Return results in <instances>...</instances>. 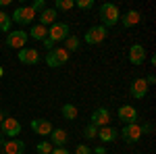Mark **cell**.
<instances>
[{
	"mask_svg": "<svg viewBox=\"0 0 156 154\" xmlns=\"http://www.w3.org/2000/svg\"><path fill=\"white\" fill-rule=\"evenodd\" d=\"M92 125L94 127H108L110 125V113H108V108L100 106L92 113Z\"/></svg>",
	"mask_w": 156,
	"mask_h": 154,
	"instance_id": "ba28073f",
	"label": "cell"
},
{
	"mask_svg": "<svg viewBox=\"0 0 156 154\" xmlns=\"http://www.w3.org/2000/svg\"><path fill=\"white\" fill-rule=\"evenodd\" d=\"M98 17H100V21H102V27L108 29V27L119 23V19H121L119 6H117V4H110V2H104V4L100 6V11H98Z\"/></svg>",
	"mask_w": 156,
	"mask_h": 154,
	"instance_id": "6da1fadb",
	"label": "cell"
},
{
	"mask_svg": "<svg viewBox=\"0 0 156 154\" xmlns=\"http://www.w3.org/2000/svg\"><path fill=\"white\" fill-rule=\"evenodd\" d=\"M50 154H71V152L62 146V148H52V152H50Z\"/></svg>",
	"mask_w": 156,
	"mask_h": 154,
	"instance_id": "f546056e",
	"label": "cell"
},
{
	"mask_svg": "<svg viewBox=\"0 0 156 154\" xmlns=\"http://www.w3.org/2000/svg\"><path fill=\"white\" fill-rule=\"evenodd\" d=\"M69 36V25L67 23H54L48 29V38L56 44V42H65V38Z\"/></svg>",
	"mask_w": 156,
	"mask_h": 154,
	"instance_id": "52a82bcc",
	"label": "cell"
},
{
	"mask_svg": "<svg viewBox=\"0 0 156 154\" xmlns=\"http://www.w3.org/2000/svg\"><path fill=\"white\" fill-rule=\"evenodd\" d=\"M92 154H106V148H104V146H98V148L92 150Z\"/></svg>",
	"mask_w": 156,
	"mask_h": 154,
	"instance_id": "1f68e13d",
	"label": "cell"
},
{
	"mask_svg": "<svg viewBox=\"0 0 156 154\" xmlns=\"http://www.w3.org/2000/svg\"><path fill=\"white\" fill-rule=\"evenodd\" d=\"M2 75H4V71H2V67H0V77H2Z\"/></svg>",
	"mask_w": 156,
	"mask_h": 154,
	"instance_id": "d590c367",
	"label": "cell"
},
{
	"mask_svg": "<svg viewBox=\"0 0 156 154\" xmlns=\"http://www.w3.org/2000/svg\"><path fill=\"white\" fill-rule=\"evenodd\" d=\"M27 36H31L34 40H40V42H44L46 38H48V27H44V25H34L31 29H29V34Z\"/></svg>",
	"mask_w": 156,
	"mask_h": 154,
	"instance_id": "ffe728a7",
	"label": "cell"
},
{
	"mask_svg": "<svg viewBox=\"0 0 156 154\" xmlns=\"http://www.w3.org/2000/svg\"><path fill=\"white\" fill-rule=\"evenodd\" d=\"M44 48H48V50H52V48H54V42H52L50 38H46V40H44Z\"/></svg>",
	"mask_w": 156,
	"mask_h": 154,
	"instance_id": "d6a6232c",
	"label": "cell"
},
{
	"mask_svg": "<svg viewBox=\"0 0 156 154\" xmlns=\"http://www.w3.org/2000/svg\"><path fill=\"white\" fill-rule=\"evenodd\" d=\"M19 63H23V65H37L40 63V52L36 48H21L19 50Z\"/></svg>",
	"mask_w": 156,
	"mask_h": 154,
	"instance_id": "8fae6325",
	"label": "cell"
},
{
	"mask_svg": "<svg viewBox=\"0 0 156 154\" xmlns=\"http://www.w3.org/2000/svg\"><path fill=\"white\" fill-rule=\"evenodd\" d=\"M31 129H34V133H37V135L48 138L54 127H52V123L46 121V119H34V121H31Z\"/></svg>",
	"mask_w": 156,
	"mask_h": 154,
	"instance_id": "7c38bea8",
	"label": "cell"
},
{
	"mask_svg": "<svg viewBox=\"0 0 156 154\" xmlns=\"http://www.w3.org/2000/svg\"><path fill=\"white\" fill-rule=\"evenodd\" d=\"M0 133L12 140V138H17V133H21V123L15 117H6L0 123Z\"/></svg>",
	"mask_w": 156,
	"mask_h": 154,
	"instance_id": "5b68a950",
	"label": "cell"
},
{
	"mask_svg": "<svg viewBox=\"0 0 156 154\" xmlns=\"http://www.w3.org/2000/svg\"><path fill=\"white\" fill-rule=\"evenodd\" d=\"M36 17L37 15L31 11V6H19V9H15L11 21H15V23H19V25H27V23H31Z\"/></svg>",
	"mask_w": 156,
	"mask_h": 154,
	"instance_id": "277c9868",
	"label": "cell"
},
{
	"mask_svg": "<svg viewBox=\"0 0 156 154\" xmlns=\"http://www.w3.org/2000/svg\"><path fill=\"white\" fill-rule=\"evenodd\" d=\"M119 21L123 23V27H133V25H137L142 21V13L140 11H127L125 15H121Z\"/></svg>",
	"mask_w": 156,
	"mask_h": 154,
	"instance_id": "2e32d148",
	"label": "cell"
},
{
	"mask_svg": "<svg viewBox=\"0 0 156 154\" xmlns=\"http://www.w3.org/2000/svg\"><path fill=\"white\" fill-rule=\"evenodd\" d=\"M79 46H81V40H79L77 36H67V38H65V46H62V48H65L69 54L75 52V50H79Z\"/></svg>",
	"mask_w": 156,
	"mask_h": 154,
	"instance_id": "44dd1931",
	"label": "cell"
},
{
	"mask_svg": "<svg viewBox=\"0 0 156 154\" xmlns=\"http://www.w3.org/2000/svg\"><path fill=\"white\" fill-rule=\"evenodd\" d=\"M75 6L81 9V11H87V9L94 6V0H75Z\"/></svg>",
	"mask_w": 156,
	"mask_h": 154,
	"instance_id": "4316f807",
	"label": "cell"
},
{
	"mask_svg": "<svg viewBox=\"0 0 156 154\" xmlns=\"http://www.w3.org/2000/svg\"><path fill=\"white\" fill-rule=\"evenodd\" d=\"M75 154H92V148L85 146V144H79V146L75 148Z\"/></svg>",
	"mask_w": 156,
	"mask_h": 154,
	"instance_id": "f1b7e54d",
	"label": "cell"
},
{
	"mask_svg": "<svg viewBox=\"0 0 156 154\" xmlns=\"http://www.w3.org/2000/svg\"><path fill=\"white\" fill-rule=\"evenodd\" d=\"M44 9H46V0H36V2L31 4V11L36 13V15H37V13H42Z\"/></svg>",
	"mask_w": 156,
	"mask_h": 154,
	"instance_id": "83f0119b",
	"label": "cell"
},
{
	"mask_svg": "<svg viewBox=\"0 0 156 154\" xmlns=\"http://www.w3.org/2000/svg\"><path fill=\"white\" fill-rule=\"evenodd\" d=\"M4 142H6V140H4V135H2V133H0V148H2V146H4Z\"/></svg>",
	"mask_w": 156,
	"mask_h": 154,
	"instance_id": "e575fe53",
	"label": "cell"
},
{
	"mask_svg": "<svg viewBox=\"0 0 156 154\" xmlns=\"http://www.w3.org/2000/svg\"><path fill=\"white\" fill-rule=\"evenodd\" d=\"M129 92H131V96H133V98H137V100L146 98V94H148V83L144 81V77L133 79L131 85H129Z\"/></svg>",
	"mask_w": 156,
	"mask_h": 154,
	"instance_id": "4fadbf2b",
	"label": "cell"
},
{
	"mask_svg": "<svg viewBox=\"0 0 156 154\" xmlns=\"http://www.w3.org/2000/svg\"><path fill=\"white\" fill-rule=\"evenodd\" d=\"M2 150H4V154H23L25 152V142L23 140H17V138L6 140L4 146H2Z\"/></svg>",
	"mask_w": 156,
	"mask_h": 154,
	"instance_id": "9a60e30c",
	"label": "cell"
},
{
	"mask_svg": "<svg viewBox=\"0 0 156 154\" xmlns=\"http://www.w3.org/2000/svg\"><path fill=\"white\" fill-rule=\"evenodd\" d=\"M73 6H75V0H56V4H54V11H71Z\"/></svg>",
	"mask_w": 156,
	"mask_h": 154,
	"instance_id": "603a6c76",
	"label": "cell"
},
{
	"mask_svg": "<svg viewBox=\"0 0 156 154\" xmlns=\"http://www.w3.org/2000/svg\"><path fill=\"white\" fill-rule=\"evenodd\" d=\"M6 44L11 48H17V50L25 48V44H27V31H21V29L11 31V34L6 36Z\"/></svg>",
	"mask_w": 156,
	"mask_h": 154,
	"instance_id": "9c48e42d",
	"label": "cell"
},
{
	"mask_svg": "<svg viewBox=\"0 0 156 154\" xmlns=\"http://www.w3.org/2000/svg\"><path fill=\"white\" fill-rule=\"evenodd\" d=\"M52 148H54V146H52L50 142H46V140H44V142H40V144L36 146L37 154H50V152H52Z\"/></svg>",
	"mask_w": 156,
	"mask_h": 154,
	"instance_id": "484cf974",
	"label": "cell"
},
{
	"mask_svg": "<svg viewBox=\"0 0 156 154\" xmlns=\"http://www.w3.org/2000/svg\"><path fill=\"white\" fill-rule=\"evenodd\" d=\"M46 65L52 67V69H56V67H62L67 60H69V52L65 50V48H52L48 50V54H46Z\"/></svg>",
	"mask_w": 156,
	"mask_h": 154,
	"instance_id": "3957f363",
	"label": "cell"
},
{
	"mask_svg": "<svg viewBox=\"0 0 156 154\" xmlns=\"http://www.w3.org/2000/svg\"><path fill=\"white\" fill-rule=\"evenodd\" d=\"M108 36V29L106 27H102V25H96V27H90L87 29V34H85V42L87 44H100V42H104Z\"/></svg>",
	"mask_w": 156,
	"mask_h": 154,
	"instance_id": "8992f818",
	"label": "cell"
},
{
	"mask_svg": "<svg viewBox=\"0 0 156 154\" xmlns=\"http://www.w3.org/2000/svg\"><path fill=\"white\" fill-rule=\"evenodd\" d=\"M0 29H2V31H9V29H11V17L4 11H0Z\"/></svg>",
	"mask_w": 156,
	"mask_h": 154,
	"instance_id": "cb8c5ba5",
	"label": "cell"
},
{
	"mask_svg": "<svg viewBox=\"0 0 156 154\" xmlns=\"http://www.w3.org/2000/svg\"><path fill=\"white\" fill-rule=\"evenodd\" d=\"M37 19H40V25H44V27L54 25L56 23V11L54 9H44V11L37 15Z\"/></svg>",
	"mask_w": 156,
	"mask_h": 154,
	"instance_id": "d6986e66",
	"label": "cell"
},
{
	"mask_svg": "<svg viewBox=\"0 0 156 154\" xmlns=\"http://www.w3.org/2000/svg\"><path fill=\"white\" fill-rule=\"evenodd\" d=\"M83 138L85 140H94V138H98V127H94L92 123H90L87 127H83Z\"/></svg>",
	"mask_w": 156,
	"mask_h": 154,
	"instance_id": "d4e9b609",
	"label": "cell"
},
{
	"mask_svg": "<svg viewBox=\"0 0 156 154\" xmlns=\"http://www.w3.org/2000/svg\"><path fill=\"white\" fill-rule=\"evenodd\" d=\"M117 117L125 123V125H129V123H137V108L131 106V104H123L119 108V113H117Z\"/></svg>",
	"mask_w": 156,
	"mask_h": 154,
	"instance_id": "30bf717a",
	"label": "cell"
},
{
	"mask_svg": "<svg viewBox=\"0 0 156 154\" xmlns=\"http://www.w3.org/2000/svg\"><path fill=\"white\" fill-rule=\"evenodd\" d=\"M98 138H100L104 144H106V142H115V140L119 138V129H115L112 125H108V127H100Z\"/></svg>",
	"mask_w": 156,
	"mask_h": 154,
	"instance_id": "ac0fdd59",
	"label": "cell"
},
{
	"mask_svg": "<svg viewBox=\"0 0 156 154\" xmlns=\"http://www.w3.org/2000/svg\"><path fill=\"white\" fill-rule=\"evenodd\" d=\"M9 117V115H6V113H4V110H2V108H0V123H2V121H4V119Z\"/></svg>",
	"mask_w": 156,
	"mask_h": 154,
	"instance_id": "836d02e7",
	"label": "cell"
},
{
	"mask_svg": "<svg viewBox=\"0 0 156 154\" xmlns=\"http://www.w3.org/2000/svg\"><path fill=\"white\" fill-rule=\"evenodd\" d=\"M144 81L148 83V88H150V85H154V83H156V77H154V75H148V77H146Z\"/></svg>",
	"mask_w": 156,
	"mask_h": 154,
	"instance_id": "4dcf8cb0",
	"label": "cell"
},
{
	"mask_svg": "<svg viewBox=\"0 0 156 154\" xmlns=\"http://www.w3.org/2000/svg\"><path fill=\"white\" fill-rule=\"evenodd\" d=\"M67 140H69V133L65 129H52V133H50V144L54 148H62L67 144Z\"/></svg>",
	"mask_w": 156,
	"mask_h": 154,
	"instance_id": "e0dca14e",
	"label": "cell"
},
{
	"mask_svg": "<svg viewBox=\"0 0 156 154\" xmlns=\"http://www.w3.org/2000/svg\"><path fill=\"white\" fill-rule=\"evenodd\" d=\"M62 117L67 119V121H73V119H77V106H75V104H71V102L62 104Z\"/></svg>",
	"mask_w": 156,
	"mask_h": 154,
	"instance_id": "7402d4cb",
	"label": "cell"
},
{
	"mask_svg": "<svg viewBox=\"0 0 156 154\" xmlns=\"http://www.w3.org/2000/svg\"><path fill=\"white\" fill-rule=\"evenodd\" d=\"M146 60V48L142 44H133L129 48V63L131 65H144Z\"/></svg>",
	"mask_w": 156,
	"mask_h": 154,
	"instance_id": "5bb4252c",
	"label": "cell"
},
{
	"mask_svg": "<svg viewBox=\"0 0 156 154\" xmlns=\"http://www.w3.org/2000/svg\"><path fill=\"white\" fill-rule=\"evenodd\" d=\"M142 135H144V133H142V125H140V123H129V125H125V127L119 131V138L125 144L140 142V138H142Z\"/></svg>",
	"mask_w": 156,
	"mask_h": 154,
	"instance_id": "7a4b0ae2",
	"label": "cell"
}]
</instances>
